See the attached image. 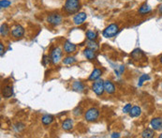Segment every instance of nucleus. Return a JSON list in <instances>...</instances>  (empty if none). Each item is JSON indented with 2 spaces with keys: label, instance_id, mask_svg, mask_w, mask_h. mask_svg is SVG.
I'll use <instances>...</instances> for the list:
<instances>
[{
  "label": "nucleus",
  "instance_id": "obj_2",
  "mask_svg": "<svg viewBox=\"0 0 162 138\" xmlns=\"http://www.w3.org/2000/svg\"><path fill=\"white\" fill-rule=\"evenodd\" d=\"M119 31V26L116 24H112L108 25L107 27L103 30V37L105 38H113V37L115 36Z\"/></svg>",
  "mask_w": 162,
  "mask_h": 138
},
{
  "label": "nucleus",
  "instance_id": "obj_5",
  "mask_svg": "<svg viewBox=\"0 0 162 138\" xmlns=\"http://www.w3.org/2000/svg\"><path fill=\"white\" fill-rule=\"evenodd\" d=\"M62 21H63V17H62V15H60L57 12L51 13L48 15V17H47V22L53 26H57L61 25Z\"/></svg>",
  "mask_w": 162,
  "mask_h": 138
},
{
  "label": "nucleus",
  "instance_id": "obj_30",
  "mask_svg": "<svg viewBox=\"0 0 162 138\" xmlns=\"http://www.w3.org/2000/svg\"><path fill=\"white\" fill-rule=\"evenodd\" d=\"M131 108H132V106H131V104H130V103L126 104V105L124 106V108H123V113H124V114H128V113H129L130 110H131Z\"/></svg>",
  "mask_w": 162,
  "mask_h": 138
},
{
  "label": "nucleus",
  "instance_id": "obj_13",
  "mask_svg": "<svg viewBox=\"0 0 162 138\" xmlns=\"http://www.w3.org/2000/svg\"><path fill=\"white\" fill-rule=\"evenodd\" d=\"M83 55H85V56L89 60H94V59H96V57H97V56L95 54V51L90 49V48L85 49V51H83Z\"/></svg>",
  "mask_w": 162,
  "mask_h": 138
},
{
  "label": "nucleus",
  "instance_id": "obj_22",
  "mask_svg": "<svg viewBox=\"0 0 162 138\" xmlns=\"http://www.w3.org/2000/svg\"><path fill=\"white\" fill-rule=\"evenodd\" d=\"M9 32V25L7 24H2L1 26H0V34H1L2 37L7 36Z\"/></svg>",
  "mask_w": 162,
  "mask_h": 138
},
{
  "label": "nucleus",
  "instance_id": "obj_23",
  "mask_svg": "<svg viewBox=\"0 0 162 138\" xmlns=\"http://www.w3.org/2000/svg\"><path fill=\"white\" fill-rule=\"evenodd\" d=\"M86 46H87V48H90L94 51H96V50L98 49V44L95 40H88L86 42Z\"/></svg>",
  "mask_w": 162,
  "mask_h": 138
},
{
  "label": "nucleus",
  "instance_id": "obj_25",
  "mask_svg": "<svg viewBox=\"0 0 162 138\" xmlns=\"http://www.w3.org/2000/svg\"><path fill=\"white\" fill-rule=\"evenodd\" d=\"M147 80H150V76L148 75V74H143V75H140V78H139V83H138V86L139 87H142L143 84L147 81Z\"/></svg>",
  "mask_w": 162,
  "mask_h": 138
},
{
  "label": "nucleus",
  "instance_id": "obj_31",
  "mask_svg": "<svg viewBox=\"0 0 162 138\" xmlns=\"http://www.w3.org/2000/svg\"><path fill=\"white\" fill-rule=\"evenodd\" d=\"M24 128V124L21 123V122H19V123L14 125V129L16 130L17 131H21V130H23Z\"/></svg>",
  "mask_w": 162,
  "mask_h": 138
},
{
  "label": "nucleus",
  "instance_id": "obj_34",
  "mask_svg": "<svg viewBox=\"0 0 162 138\" xmlns=\"http://www.w3.org/2000/svg\"><path fill=\"white\" fill-rule=\"evenodd\" d=\"M158 10H159V12H160V14H162V4L159 6V8H158Z\"/></svg>",
  "mask_w": 162,
  "mask_h": 138
},
{
  "label": "nucleus",
  "instance_id": "obj_10",
  "mask_svg": "<svg viewBox=\"0 0 162 138\" xmlns=\"http://www.w3.org/2000/svg\"><path fill=\"white\" fill-rule=\"evenodd\" d=\"M76 45L74 43H72L70 40H66L64 43V51L67 54H71V53H74L76 51Z\"/></svg>",
  "mask_w": 162,
  "mask_h": 138
},
{
  "label": "nucleus",
  "instance_id": "obj_26",
  "mask_svg": "<svg viewBox=\"0 0 162 138\" xmlns=\"http://www.w3.org/2000/svg\"><path fill=\"white\" fill-rule=\"evenodd\" d=\"M75 61H76L75 57H72V56H67L63 59V63L66 65H70L72 63H74Z\"/></svg>",
  "mask_w": 162,
  "mask_h": 138
},
{
  "label": "nucleus",
  "instance_id": "obj_33",
  "mask_svg": "<svg viewBox=\"0 0 162 138\" xmlns=\"http://www.w3.org/2000/svg\"><path fill=\"white\" fill-rule=\"evenodd\" d=\"M111 137H113H113H120V134H118V132H113V134L111 135Z\"/></svg>",
  "mask_w": 162,
  "mask_h": 138
},
{
  "label": "nucleus",
  "instance_id": "obj_3",
  "mask_svg": "<svg viewBox=\"0 0 162 138\" xmlns=\"http://www.w3.org/2000/svg\"><path fill=\"white\" fill-rule=\"evenodd\" d=\"M92 90L97 96H101L105 91V87H104V81L101 79H97L94 84L92 85Z\"/></svg>",
  "mask_w": 162,
  "mask_h": 138
},
{
  "label": "nucleus",
  "instance_id": "obj_29",
  "mask_svg": "<svg viewBox=\"0 0 162 138\" xmlns=\"http://www.w3.org/2000/svg\"><path fill=\"white\" fill-rule=\"evenodd\" d=\"M52 61V57L48 56H43V59H42V63L44 66H47L48 64H50V62Z\"/></svg>",
  "mask_w": 162,
  "mask_h": 138
},
{
  "label": "nucleus",
  "instance_id": "obj_21",
  "mask_svg": "<svg viewBox=\"0 0 162 138\" xmlns=\"http://www.w3.org/2000/svg\"><path fill=\"white\" fill-rule=\"evenodd\" d=\"M155 136V131L154 129L151 130V129H146L142 132V137L143 138H151V137H154Z\"/></svg>",
  "mask_w": 162,
  "mask_h": 138
},
{
  "label": "nucleus",
  "instance_id": "obj_35",
  "mask_svg": "<svg viewBox=\"0 0 162 138\" xmlns=\"http://www.w3.org/2000/svg\"><path fill=\"white\" fill-rule=\"evenodd\" d=\"M160 63L162 64V56H161V57H160Z\"/></svg>",
  "mask_w": 162,
  "mask_h": 138
},
{
  "label": "nucleus",
  "instance_id": "obj_18",
  "mask_svg": "<svg viewBox=\"0 0 162 138\" xmlns=\"http://www.w3.org/2000/svg\"><path fill=\"white\" fill-rule=\"evenodd\" d=\"M151 10H152V9H151V7L149 6V5L144 3L143 5H142V6L140 7V9H139V13L142 14V15H144V14L149 13Z\"/></svg>",
  "mask_w": 162,
  "mask_h": 138
},
{
  "label": "nucleus",
  "instance_id": "obj_20",
  "mask_svg": "<svg viewBox=\"0 0 162 138\" xmlns=\"http://www.w3.org/2000/svg\"><path fill=\"white\" fill-rule=\"evenodd\" d=\"M131 56L134 58L135 60H139V59H140V57L143 56V52L139 48L134 49L133 52L131 53Z\"/></svg>",
  "mask_w": 162,
  "mask_h": 138
},
{
  "label": "nucleus",
  "instance_id": "obj_16",
  "mask_svg": "<svg viewBox=\"0 0 162 138\" xmlns=\"http://www.w3.org/2000/svg\"><path fill=\"white\" fill-rule=\"evenodd\" d=\"M13 94V90H12V87L10 86H6L4 87L3 89H2V95L4 98H9L11 97Z\"/></svg>",
  "mask_w": 162,
  "mask_h": 138
},
{
  "label": "nucleus",
  "instance_id": "obj_15",
  "mask_svg": "<svg viewBox=\"0 0 162 138\" xmlns=\"http://www.w3.org/2000/svg\"><path fill=\"white\" fill-rule=\"evenodd\" d=\"M54 116H52V115H48V114H46L44 116H42V118H41V122H42V124L43 125H50L52 122L54 121Z\"/></svg>",
  "mask_w": 162,
  "mask_h": 138
},
{
  "label": "nucleus",
  "instance_id": "obj_12",
  "mask_svg": "<svg viewBox=\"0 0 162 138\" xmlns=\"http://www.w3.org/2000/svg\"><path fill=\"white\" fill-rule=\"evenodd\" d=\"M101 74H102L101 70H99V69H94V71L90 74L89 78H88V80L89 81H96V80H97V79L100 78Z\"/></svg>",
  "mask_w": 162,
  "mask_h": 138
},
{
  "label": "nucleus",
  "instance_id": "obj_6",
  "mask_svg": "<svg viewBox=\"0 0 162 138\" xmlns=\"http://www.w3.org/2000/svg\"><path fill=\"white\" fill-rule=\"evenodd\" d=\"M51 57H52V62L54 64H57L60 60H61V57H62V50L60 47H55L53 50H52L51 53Z\"/></svg>",
  "mask_w": 162,
  "mask_h": 138
},
{
  "label": "nucleus",
  "instance_id": "obj_36",
  "mask_svg": "<svg viewBox=\"0 0 162 138\" xmlns=\"http://www.w3.org/2000/svg\"><path fill=\"white\" fill-rule=\"evenodd\" d=\"M159 138H162V134H161L159 135Z\"/></svg>",
  "mask_w": 162,
  "mask_h": 138
},
{
  "label": "nucleus",
  "instance_id": "obj_17",
  "mask_svg": "<svg viewBox=\"0 0 162 138\" xmlns=\"http://www.w3.org/2000/svg\"><path fill=\"white\" fill-rule=\"evenodd\" d=\"M140 114H142V109L139 106H133L129 112V116L131 118H137V116H140Z\"/></svg>",
  "mask_w": 162,
  "mask_h": 138
},
{
  "label": "nucleus",
  "instance_id": "obj_14",
  "mask_svg": "<svg viewBox=\"0 0 162 138\" xmlns=\"http://www.w3.org/2000/svg\"><path fill=\"white\" fill-rule=\"evenodd\" d=\"M73 128V120L71 118H67L62 123V129L65 131H70Z\"/></svg>",
  "mask_w": 162,
  "mask_h": 138
},
{
  "label": "nucleus",
  "instance_id": "obj_11",
  "mask_svg": "<svg viewBox=\"0 0 162 138\" xmlns=\"http://www.w3.org/2000/svg\"><path fill=\"white\" fill-rule=\"evenodd\" d=\"M104 87H105V91L108 94H113L115 92V87L111 81H104Z\"/></svg>",
  "mask_w": 162,
  "mask_h": 138
},
{
  "label": "nucleus",
  "instance_id": "obj_19",
  "mask_svg": "<svg viewBox=\"0 0 162 138\" xmlns=\"http://www.w3.org/2000/svg\"><path fill=\"white\" fill-rule=\"evenodd\" d=\"M72 88L74 91H77V92H82L83 89H85V87H83V85L82 84V82L80 81H76L73 83L72 85Z\"/></svg>",
  "mask_w": 162,
  "mask_h": 138
},
{
  "label": "nucleus",
  "instance_id": "obj_28",
  "mask_svg": "<svg viewBox=\"0 0 162 138\" xmlns=\"http://www.w3.org/2000/svg\"><path fill=\"white\" fill-rule=\"evenodd\" d=\"M83 110H82V106H77V107L73 110V115H74L75 116H79L82 114Z\"/></svg>",
  "mask_w": 162,
  "mask_h": 138
},
{
  "label": "nucleus",
  "instance_id": "obj_7",
  "mask_svg": "<svg viewBox=\"0 0 162 138\" xmlns=\"http://www.w3.org/2000/svg\"><path fill=\"white\" fill-rule=\"evenodd\" d=\"M11 35L13 38L15 39H19V38H22V37L24 35V28L23 27L22 25H15L14 27L11 30Z\"/></svg>",
  "mask_w": 162,
  "mask_h": 138
},
{
  "label": "nucleus",
  "instance_id": "obj_9",
  "mask_svg": "<svg viewBox=\"0 0 162 138\" xmlns=\"http://www.w3.org/2000/svg\"><path fill=\"white\" fill-rule=\"evenodd\" d=\"M150 125L152 129L156 131L162 130V118H154L150 122Z\"/></svg>",
  "mask_w": 162,
  "mask_h": 138
},
{
  "label": "nucleus",
  "instance_id": "obj_1",
  "mask_svg": "<svg viewBox=\"0 0 162 138\" xmlns=\"http://www.w3.org/2000/svg\"><path fill=\"white\" fill-rule=\"evenodd\" d=\"M81 3L79 0H66L64 10L67 14H74L79 12Z\"/></svg>",
  "mask_w": 162,
  "mask_h": 138
},
{
  "label": "nucleus",
  "instance_id": "obj_8",
  "mask_svg": "<svg viewBox=\"0 0 162 138\" xmlns=\"http://www.w3.org/2000/svg\"><path fill=\"white\" fill-rule=\"evenodd\" d=\"M87 18V15L85 12H78L74 17H73V23L76 25H80L85 23V21Z\"/></svg>",
  "mask_w": 162,
  "mask_h": 138
},
{
  "label": "nucleus",
  "instance_id": "obj_24",
  "mask_svg": "<svg viewBox=\"0 0 162 138\" xmlns=\"http://www.w3.org/2000/svg\"><path fill=\"white\" fill-rule=\"evenodd\" d=\"M86 38L88 40H95L97 38V35L96 32H94V31L88 30L86 32Z\"/></svg>",
  "mask_w": 162,
  "mask_h": 138
},
{
  "label": "nucleus",
  "instance_id": "obj_27",
  "mask_svg": "<svg viewBox=\"0 0 162 138\" xmlns=\"http://www.w3.org/2000/svg\"><path fill=\"white\" fill-rule=\"evenodd\" d=\"M11 5V2L9 0H1L0 1V8L1 9H6L8 7H9Z\"/></svg>",
  "mask_w": 162,
  "mask_h": 138
},
{
  "label": "nucleus",
  "instance_id": "obj_32",
  "mask_svg": "<svg viewBox=\"0 0 162 138\" xmlns=\"http://www.w3.org/2000/svg\"><path fill=\"white\" fill-rule=\"evenodd\" d=\"M4 51H5V48H4L3 43H0V56H4Z\"/></svg>",
  "mask_w": 162,
  "mask_h": 138
},
{
  "label": "nucleus",
  "instance_id": "obj_4",
  "mask_svg": "<svg viewBox=\"0 0 162 138\" xmlns=\"http://www.w3.org/2000/svg\"><path fill=\"white\" fill-rule=\"evenodd\" d=\"M99 116V111L95 108V107H92L88 109L85 114V119L88 122H93V121H96Z\"/></svg>",
  "mask_w": 162,
  "mask_h": 138
}]
</instances>
